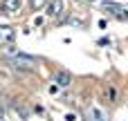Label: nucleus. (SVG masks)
<instances>
[{
    "label": "nucleus",
    "instance_id": "1",
    "mask_svg": "<svg viewBox=\"0 0 128 121\" xmlns=\"http://www.w3.org/2000/svg\"><path fill=\"white\" fill-rule=\"evenodd\" d=\"M11 65H14L16 70H32V67H34V58L18 52L16 56H11Z\"/></svg>",
    "mask_w": 128,
    "mask_h": 121
},
{
    "label": "nucleus",
    "instance_id": "2",
    "mask_svg": "<svg viewBox=\"0 0 128 121\" xmlns=\"http://www.w3.org/2000/svg\"><path fill=\"white\" fill-rule=\"evenodd\" d=\"M101 9L104 11H108L112 18H122V20H128V11L124 7H119V4H112V2H101Z\"/></svg>",
    "mask_w": 128,
    "mask_h": 121
},
{
    "label": "nucleus",
    "instance_id": "3",
    "mask_svg": "<svg viewBox=\"0 0 128 121\" xmlns=\"http://www.w3.org/2000/svg\"><path fill=\"white\" fill-rule=\"evenodd\" d=\"M63 11H65V0H52L47 4V16L50 18H58Z\"/></svg>",
    "mask_w": 128,
    "mask_h": 121
},
{
    "label": "nucleus",
    "instance_id": "4",
    "mask_svg": "<svg viewBox=\"0 0 128 121\" xmlns=\"http://www.w3.org/2000/svg\"><path fill=\"white\" fill-rule=\"evenodd\" d=\"M14 38H16L14 27H4V25H0V45H11Z\"/></svg>",
    "mask_w": 128,
    "mask_h": 121
},
{
    "label": "nucleus",
    "instance_id": "5",
    "mask_svg": "<svg viewBox=\"0 0 128 121\" xmlns=\"http://www.w3.org/2000/svg\"><path fill=\"white\" fill-rule=\"evenodd\" d=\"M20 7H22V0H4L2 2V9L7 13H16V11H20Z\"/></svg>",
    "mask_w": 128,
    "mask_h": 121
},
{
    "label": "nucleus",
    "instance_id": "6",
    "mask_svg": "<svg viewBox=\"0 0 128 121\" xmlns=\"http://www.w3.org/2000/svg\"><path fill=\"white\" fill-rule=\"evenodd\" d=\"M56 85L70 88V85H72V76H70L68 72H56Z\"/></svg>",
    "mask_w": 128,
    "mask_h": 121
},
{
    "label": "nucleus",
    "instance_id": "7",
    "mask_svg": "<svg viewBox=\"0 0 128 121\" xmlns=\"http://www.w3.org/2000/svg\"><path fill=\"white\" fill-rule=\"evenodd\" d=\"M88 119L90 121H108V117H106V112H101L99 108H90V110H88Z\"/></svg>",
    "mask_w": 128,
    "mask_h": 121
},
{
    "label": "nucleus",
    "instance_id": "8",
    "mask_svg": "<svg viewBox=\"0 0 128 121\" xmlns=\"http://www.w3.org/2000/svg\"><path fill=\"white\" fill-rule=\"evenodd\" d=\"M45 2H47V0H29L32 9H36V11H38V9H43V7H45Z\"/></svg>",
    "mask_w": 128,
    "mask_h": 121
},
{
    "label": "nucleus",
    "instance_id": "9",
    "mask_svg": "<svg viewBox=\"0 0 128 121\" xmlns=\"http://www.w3.org/2000/svg\"><path fill=\"white\" fill-rule=\"evenodd\" d=\"M2 115H4V106L0 103V117H2Z\"/></svg>",
    "mask_w": 128,
    "mask_h": 121
},
{
    "label": "nucleus",
    "instance_id": "10",
    "mask_svg": "<svg viewBox=\"0 0 128 121\" xmlns=\"http://www.w3.org/2000/svg\"><path fill=\"white\" fill-rule=\"evenodd\" d=\"M88 2H94V0H88Z\"/></svg>",
    "mask_w": 128,
    "mask_h": 121
}]
</instances>
